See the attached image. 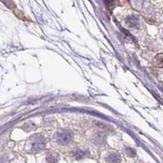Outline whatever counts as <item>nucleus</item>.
<instances>
[{"mask_svg": "<svg viewBox=\"0 0 163 163\" xmlns=\"http://www.w3.org/2000/svg\"><path fill=\"white\" fill-rule=\"evenodd\" d=\"M14 14H15L19 19H21V20H23V21H27V20H28L26 17L25 16V15L23 14V12H22L21 11L17 10V9H14Z\"/></svg>", "mask_w": 163, "mask_h": 163, "instance_id": "39448f33", "label": "nucleus"}, {"mask_svg": "<svg viewBox=\"0 0 163 163\" xmlns=\"http://www.w3.org/2000/svg\"><path fill=\"white\" fill-rule=\"evenodd\" d=\"M104 2H105L106 5L107 7H111V6L113 5V3H114V0H104Z\"/></svg>", "mask_w": 163, "mask_h": 163, "instance_id": "423d86ee", "label": "nucleus"}, {"mask_svg": "<svg viewBox=\"0 0 163 163\" xmlns=\"http://www.w3.org/2000/svg\"><path fill=\"white\" fill-rule=\"evenodd\" d=\"M154 63L157 67H163V54L158 55L154 58Z\"/></svg>", "mask_w": 163, "mask_h": 163, "instance_id": "20e7f679", "label": "nucleus"}, {"mask_svg": "<svg viewBox=\"0 0 163 163\" xmlns=\"http://www.w3.org/2000/svg\"><path fill=\"white\" fill-rule=\"evenodd\" d=\"M71 137H72V135L71 133L69 131H62L60 132L58 134V136L57 137V140H58V143H61L62 144H66L71 141Z\"/></svg>", "mask_w": 163, "mask_h": 163, "instance_id": "f257e3e1", "label": "nucleus"}, {"mask_svg": "<svg viewBox=\"0 0 163 163\" xmlns=\"http://www.w3.org/2000/svg\"><path fill=\"white\" fill-rule=\"evenodd\" d=\"M34 138V137H33ZM45 142L44 139L41 136H39V138H34V142L32 143V148L34 150H41L44 148Z\"/></svg>", "mask_w": 163, "mask_h": 163, "instance_id": "f03ea898", "label": "nucleus"}, {"mask_svg": "<svg viewBox=\"0 0 163 163\" xmlns=\"http://www.w3.org/2000/svg\"><path fill=\"white\" fill-rule=\"evenodd\" d=\"M1 2H2V3H3L7 8H9L11 10H14V9H16V3H15L12 0H1Z\"/></svg>", "mask_w": 163, "mask_h": 163, "instance_id": "7ed1b4c3", "label": "nucleus"}]
</instances>
